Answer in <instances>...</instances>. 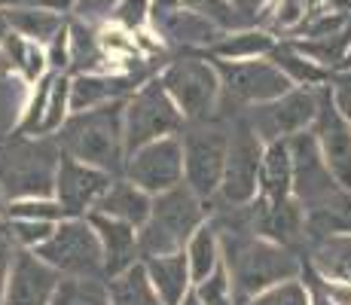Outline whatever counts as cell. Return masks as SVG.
Wrapping results in <instances>:
<instances>
[{
	"label": "cell",
	"mask_w": 351,
	"mask_h": 305,
	"mask_svg": "<svg viewBox=\"0 0 351 305\" xmlns=\"http://www.w3.org/2000/svg\"><path fill=\"white\" fill-rule=\"evenodd\" d=\"M220 250H223V269L232 281L235 305H247L263 290L281 281H293L302 272V254L263 239L247 229H223Z\"/></svg>",
	"instance_id": "1"
},
{
	"label": "cell",
	"mask_w": 351,
	"mask_h": 305,
	"mask_svg": "<svg viewBox=\"0 0 351 305\" xmlns=\"http://www.w3.org/2000/svg\"><path fill=\"white\" fill-rule=\"evenodd\" d=\"M125 101H110L95 110L73 113L64 128L56 134L64 156L86 162L92 168L123 178L125 171Z\"/></svg>",
	"instance_id": "2"
},
{
	"label": "cell",
	"mask_w": 351,
	"mask_h": 305,
	"mask_svg": "<svg viewBox=\"0 0 351 305\" xmlns=\"http://www.w3.org/2000/svg\"><path fill=\"white\" fill-rule=\"evenodd\" d=\"M64 153L56 138L12 132L0 141V189L6 202L56 195V178Z\"/></svg>",
	"instance_id": "3"
},
{
	"label": "cell",
	"mask_w": 351,
	"mask_h": 305,
	"mask_svg": "<svg viewBox=\"0 0 351 305\" xmlns=\"http://www.w3.org/2000/svg\"><path fill=\"white\" fill-rule=\"evenodd\" d=\"M211 217L205 199L193 193L190 186H174L162 195H153V211L147 223L138 229V244H141V263L153 260V256H168L180 254L193 232Z\"/></svg>",
	"instance_id": "4"
},
{
	"label": "cell",
	"mask_w": 351,
	"mask_h": 305,
	"mask_svg": "<svg viewBox=\"0 0 351 305\" xmlns=\"http://www.w3.org/2000/svg\"><path fill=\"white\" fill-rule=\"evenodd\" d=\"M180 144H184V183L211 205L226 168L229 119L214 117L205 122H186Z\"/></svg>",
	"instance_id": "5"
},
{
	"label": "cell",
	"mask_w": 351,
	"mask_h": 305,
	"mask_svg": "<svg viewBox=\"0 0 351 305\" xmlns=\"http://www.w3.org/2000/svg\"><path fill=\"white\" fill-rule=\"evenodd\" d=\"M159 83L165 86V92L171 95L186 122H205L217 117L223 83H220V73L211 58L178 56L159 73Z\"/></svg>",
	"instance_id": "6"
},
{
	"label": "cell",
	"mask_w": 351,
	"mask_h": 305,
	"mask_svg": "<svg viewBox=\"0 0 351 305\" xmlns=\"http://www.w3.org/2000/svg\"><path fill=\"white\" fill-rule=\"evenodd\" d=\"M263 153H266V144L251 128V122L245 119V113L229 119L226 168H223V180H220V189L211 205L239 208V205H251V202L260 199Z\"/></svg>",
	"instance_id": "7"
},
{
	"label": "cell",
	"mask_w": 351,
	"mask_h": 305,
	"mask_svg": "<svg viewBox=\"0 0 351 305\" xmlns=\"http://www.w3.org/2000/svg\"><path fill=\"white\" fill-rule=\"evenodd\" d=\"M40 260L49 269H56L62 278H104V250H101V239L92 226L89 217H67L56 226L52 239L40 244L37 250Z\"/></svg>",
	"instance_id": "8"
},
{
	"label": "cell",
	"mask_w": 351,
	"mask_h": 305,
	"mask_svg": "<svg viewBox=\"0 0 351 305\" xmlns=\"http://www.w3.org/2000/svg\"><path fill=\"white\" fill-rule=\"evenodd\" d=\"M125 153H134L141 147L162 138H178L186 128L184 113L159 83V77L147 80L134 95L125 98Z\"/></svg>",
	"instance_id": "9"
},
{
	"label": "cell",
	"mask_w": 351,
	"mask_h": 305,
	"mask_svg": "<svg viewBox=\"0 0 351 305\" xmlns=\"http://www.w3.org/2000/svg\"><path fill=\"white\" fill-rule=\"evenodd\" d=\"M214 67H217L220 83H223V98H220L217 117L229 113V107H232V113H245L247 107L266 104V101H275L281 95H287L290 89H296L269 58H254V61L214 58Z\"/></svg>",
	"instance_id": "10"
},
{
	"label": "cell",
	"mask_w": 351,
	"mask_h": 305,
	"mask_svg": "<svg viewBox=\"0 0 351 305\" xmlns=\"http://www.w3.org/2000/svg\"><path fill=\"white\" fill-rule=\"evenodd\" d=\"M324 89V86H321ZM321 89H290L287 95L266 104H256L245 110V119L263 138V144L275 141H290L302 132H312L315 117H318V92Z\"/></svg>",
	"instance_id": "11"
},
{
	"label": "cell",
	"mask_w": 351,
	"mask_h": 305,
	"mask_svg": "<svg viewBox=\"0 0 351 305\" xmlns=\"http://www.w3.org/2000/svg\"><path fill=\"white\" fill-rule=\"evenodd\" d=\"M123 178L138 183L144 193L162 195L174 186H184V144L178 138H162L141 150L128 153Z\"/></svg>",
	"instance_id": "12"
},
{
	"label": "cell",
	"mask_w": 351,
	"mask_h": 305,
	"mask_svg": "<svg viewBox=\"0 0 351 305\" xmlns=\"http://www.w3.org/2000/svg\"><path fill=\"white\" fill-rule=\"evenodd\" d=\"M287 144H290V159H293V199L300 202L306 211L339 193L342 189L339 180H336L333 171L327 168L312 132L296 134Z\"/></svg>",
	"instance_id": "13"
},
{
	"label": "cell",
	"mask_w": 351,
	"mask_h": 305,
	"mask_svg": "<svg viewBox=\"0 0 351 305\" xmlns=\"http://www.w3.org/2000/svg\"><path fill=\"white\" fill-rule=\"evenodd\" d=\"M312 134L318 141V150L327 168L339 180V186L351 189V122L339 113L330 86H324L318 92V117H315Z\"/></svg>",
	"instance_id": "14"
},
{
	"label": "cell",
	"mask_w": 351,
	"mask_h": 305,
	"mask_svg": "<svg viewBox=\"0 0 351 305\" xmlns=\"http://www.w3.org/2000/svg\"><path fill=\"white\" fill-rule=\"evenodd\" d=\"M150 71L144 64H132L128 71H101V73H77L71 77V110H95L110 101H125L147 83Z\"/></svg>",
	"instance_id": "15"
},
{
	"label": "cell",
	"mask_w": 351,
	"mask_h": 305,
	"mask_svg": "<svg viewBox=\"0 0 351 305\" xmlns=\"http://www.w3.org/2000/svg\"><path fill=\"white\" fill-rule=\"evenodd\" d=\"M113 180H117L113 174L64 156L56 178V199L67 211V217H89L95 214L98 202L104 199V193L110 189Z\"/></svg>",
	"instance_id": "16"
},
{
	"label": "cell",
	"mask_w": 351,
	"mask_h": 305,
	"mask_svg": "<svg viewBox=\"0 0 351 305\" xmlns=\"http://www.w3.org/2000/svg\"><path fill=\"white\" fill-rule=\"evenodd\" d=\"M254 232L263 239L290 247L296 254H306L308 250V217L306 208L296 199H285V202H254Z\"/></svg>",
	"instance_id": "17"
},
{
	"label": "cell",
	"mask_w": 351,
	"mask_h": 305,
	"mask_svg": "<svg viewBox=\"0 0 351 305\" xmlns=\"http://www.w3.org/2000/svg\"><path fill=\"white\" fill-rule=\"evenodd\" d=\"M62 275L49 269L31 250H16L10 281L3 290V305H49Z\"/></svg>",
	"instance_id": "18"
},
{
	"label": "cell",
	"mask_w": 351,
	"mask_h": 305,
	"mask_svg": "<svg viewBox=\"0 0 351 305\" xmlns=\"http://www.w3.org/2000/svg\"><path fill=\"white\" fill-rule=\"evenodd\" d=\"M153 28L162 37V43L178 46V49H211L229 34L220 25H214L211 19L199 16L193 10H184V6L153 16Z\"/></svg>",
	"instance_id": "19"
},
{
	"label": "cell",
	"mask_w": 351,
	"mask_h": 305,
	"mask_svg": "<svg viewBox=\"0 0 351 305\" xmlns=\"http://www.w3.org/2000/svg\"><path fill=\"white\" fill-rule=\"evenodd\" d=\"M92 226H95L101 250H104V278H110L128 272L132 266L141 263V244H138V229L128 226L123 220H113L104 214H89Z\"/></svg>",
	"instance_id": "20"
},
{
	"label": "cell",
	"mask_w": 351,
	"mask_h": 305,
	"mask_svg": "<svg viewBox=\"0 0 351 305\" xmlns=\"http://www.w3.org/2000/svg\"><path fill=\"white\" fill-rule=\"evenodd\" d=\"M150 211H153V195L144 193L138 183H132L128 178L113 180L110 189L104 193V199H101L98 208H95V214L123 220V223H128V226H134V229L144 226Z\"/></svg>",
	"instance_id": "21"
},
{
	"label": "cell",
	"mask_w": 351,
	"mask_h": 305,
	"mask_svg": "<svg viewBox=\"0 0 351 305\" xmlns=\"http://www.w3.org/2000/svg\"><path fill=\"white\" fill-rule=\"evenodd\" d=\"M147 278H150L153 290L159 293V300L165 305H180L184 296L193 290V275H190V263L186 254H168V256H153L144 260Z\"/></svg>",
	"instance_id": "22"
},
{
	"label": "cell",
	"mask_w": 351,
	"mask_h": 305,
	"mask_svg": "<svg viewBox=\"0 0 351 305\" xmlns=\"http://www.w3.org/2000/svg\"><path fill=\"white\" fill-rule=\"evenodd\" d=\"M285 199H293V159H290L287 141H275V144H266V153H263L260 202L275 205Z\"/></svg>",
	"instance_id": "23"
},
{
	"label": "cell",
	"mask_w": 351,
	"mask_h": 305,
	"mask_svg": "<svg viewBox=\"0 0 351 305\" xmlns=\"http://www.w3.org/2000/svg\"><path fill=\"white\" fill-rule=\"evenodd\" d=\"M67 40H71V77L77 73H101L110 71V56L101 46V31H95L92 22H83V19H73L67 22Z\"/></svg>",
	"instance_id": "24"
},
{
	"label": "cell",
	"mask_w": 351,
	"mask_h": 305,
	"mask_svg": "<svg viewBox=\"0 0 351 305\" xmlns=\"http://www.w3.org/2000/svg\"><path fill=\"white\" fill-rule=\"evenodd\" d=\"M3 16H6V22H10V31L22 34L25 40H34V43H40V46H49L52 40H56V34L67 28L62 12H52L37 3L12 6V10H3Z\"/></svg>",
	"instance_id": "25"
},
{
	"label": "cell",
	"mask_w": 351,
	"mask_h": 305,
	"mask_svg": "<svg viewBox=\"0 0 351 305\" xmlns=\"http://www.w3.org/2000/svg\"><path fill=\"white\" fill-rule=\"evenodd\" d=\"M0 64L19 71L25 83H34V86L49 73L46 49L40 43H34V40H25L22 34H16V31H10L3 37V43H0Z\"/></svg>",
	"instance_id": "26"
},
{
	"label": "cell",
	"mask_w": 351,
	"mask_h": 305,
	"mask_svg": "<svg viewBox=\"0 0 351 305\" xmlns=\"http://www.w3.org/2000/svg\"><path fill=\"white\" fill-rule=\"evenodd\" d=\"M308 244L330 235H351V189H339L327 202L308 208Z\"/></svg>",
	"instance_id": "27"
},
{
	"label": "cell",
	"mask_w": 351,
	"mask_h": 305,
	"mask_svg": "<svg viewBox=\"0 0 351 305\" xmlns=\"http://www.w3.org/2000/svg\"><path fill=\"white\" fill-rule=\"evenodd\" d=\"M306 263L327 281H351V235H330L308 244Z\"/></svg>",
	"instance_id": "28"
},
{
	"label": "cell",
	"mask_w": 351,
	"mask_h": 305,
	"mask_svg": "<svg viewBox=\"0 0 351 305\" xmlns=\"http://www.w3.org/2000/svg\"><path fill=\"white\" fill-rule=\"evenodd\" d=\"M275 49V37L266 28H241L229 31L217 46L208 49V58L217 61H254V58H269Z\"/></svg>",
	"instance_id": "29"
},
{
	"label": "cell",
	"mask_w": 351,
	"mask_h": 305,
	"mask_svg": "<svg viewBox=\"0 0 351 305\" xmlns=\"http://www.w3.org/2000/svg\"><path fill=\"white\" fill-rule=\"evenodd\" d=\"M275 67L300 89H321V86H330V77L333 73L324 71L321 64H315L312 58H306L293 43H275L272 56H269Z\"/></svg>",
	"instance_id": "30"
},
{
	"label": "cell",
	"mask_w": 351,
	"mask_h": 305,
	"mask_svg": "<svg viewBox=\"0 0 351 305\" xmlns=\"http://www.w3.org/2000/svg\"><path fill=\"white\" fill-rule=\"evenodd\" d=\"M186 254V263H190V275H193V284L205 281L223 266V250H220V235L217 229L211 226V220H205L199 229L193 232V239L186 241L184 247Z\"/></svg>",
	"instance_id": "31"
},
{
	"label": "cell",
	"mask_w": 351,
	"mask_h": 305,
	"mask_svg": "<svg viewBox=\"0 0 351 305\" xmlns=\"http://www.w3.org/2000/svg\"><path fill=\"white\" fill-rule=\"evenodd\" d=\"M107 296H110V305H165L159 300L156 290H153L144 263L132 266L123 275L110 278L107 281Z\"/></svg>",
	"instance_id": "32"
},
{
	"label": "cell",
	"mask_w": 351,
	"mask_h": 305,
	"mask_svg": "<svg viewBox=\"0 0 351 305\" xmlns=\"http://www.w3.org/2000/svg\"><path fill=\"white\" fill-rule=\"evenodd\" d=\"M49 305H110L107 281H98V278H62Z\"/></svg>",
	"instance_id": "33"
},
{
	"label": "cell",
	"mask_w": 351,
	"mask_h": 305,
	"mask_svg": "<svg viewBox=\"0 0 351 305\" xmlns=\"http://www.w3.org/2000/svg\"><path fill=\"white\" fill-rule=\"evenodd\" d=\"M71 117H73V110H71V77H67V73H56V83H52L49 101H46V113H43V119H40L37 138H56Z\"/></svg>",
	"instance_id": "34"
},
{
	"label": "cell",
	"mask_w": 351,
	"mask_h": 305,
	"mask_svg": "<svg viewBox=\"0 0 351 305\" xmlns=\"http://www.w3.org/2000/svg\"><path fill=\"white\" fill-rule=\"evenodd\" d=\"M6 220H40V223H62L67 220V211L58 205L56 195L46 199H16L6 202Z\"/></svg>",
	"instance_id": "35"
},
{
	"label": "cell",
	"mask_w": 351,
	"mask_h": 305,
	"mask_svg": "<svg viewBox=\"0 0 351 305\" xmlns=\"http://www.w3.org/2000/svg\"><path fill=\"white\" fill-rule=\"evenodd\" d=\"M312 6H315V0H275L272 12H263L260 22H266L272 31H290L293 34L302 25V19L308 16Z\"/></svg>",
	"instance_id": "36"
},
{
	"label": "cell",
	"mask_w": 351,
	"mask_h": 305,
	"mask_svg": "<svg viewBox=\"0 0 351 305\" xmlns=\"http://www.w3.org/2000/svg\"><path fill=\"white\" fill-rule=\"evenodd\" d=\"M180 6H184V10L199 12V16H205V19H211V22L220 25L223 31L251 28V25H245V19L229 6V0H180Z\"/></svg>",
	"instance_id": "37"
},
{
	"label": "cell",
	"mask_w": 351,
	"mask_h": 305,
	"mask_svg": "<svg viewBox=\"0 0 351 305\" xmlns=\"http://www.w3.org/2000/svg\"><path fill=\"white\" fill-rule=\"evenodd\" d=\"M153 19V0H117L110 10V22L123 31H141Z\"/></svg>",
	"instance_id": "38"
},
{
	"label": "cell",
	"mask_w": 351,
	"mask_h": 305,
	"mask_svg": "<svg viewBox=\"0 0 351 305\" xmlns=\"http://www.w3.org/2000/svg\"><path fill=\"white\" fill-rule=\"evenodd\" d=\"M58 223H40V220H10V232L19 250H37L40 244L52 239Z\"/></svg>",
	"instance_id": "39"
},
{
	"label": "cell",
	"mask_w": 351,
	"mask_h": 305,
	"mask_svg": "<svg viewBox=\"0 0 351 305\" xmlns=\"http://www.w3.org/2000/svg\"><path fill=\"white\" fill-rule=\"evenodd\" d=\"M247 305H308V290L300 278H293V281H281L275 287L263 290Z\"/></svg>",
	"instance_id": "40"
},
{
	"label": "cell",
	"mask_w": 351,
	"mask_h": 305,
	"mask_svg": "<svg viewBox=\"0 0 351 305\" xmlns=\"http://www.w3.org/2000/svg\"><path fill=\"white\" fill-rule=\"evenodd\" d=\"M195 296L202 300V305H235V296H232V281H229L226 269L220 266L217 272L205 281L193 284Z\"/></svg>",
	"instance_id": "41"
},
{
	"label": "cell",
	"mask_w": 351,
	"mask_h": 305,
	"mask_svg": "<svg viewBox=\"0 0 351 305\" xmlns=\"http://www.w3.org/2000/svg\"><path fill=\"white\" fill-rule=\"evenodd\" d=\"M16 241H12V232H10V220L0 217V305H3V290H6V281H10V269H12V260H16Z\"/></svg>",
	"instance_id": "42"
},
{
	"label": "cell",
	"mask_w": 351,
	"mask_h": 305,
	"mask_svg": "<svg viewBox=\"0 0 351 305\" xmlns=\"http://www.w3.org/2000/svg\"><path fill=\"white\" fill-rule=\"evenodd\" d=\"M330 92H333V101L339 107V113L351 122V71H333L330 77Z\"/></svg>",
	"instance_id": "43"
},
{
	"label": "cell",
	"mask_w": 351,
	"mask_h": 305,
	"mask_svg": "<svg viewBox=\"0 0 351 305\" xmlns=\"http://www.w3.org/2000/svg\"><path fill=\"white\" fill-rule=\"evenodd\" d=\"M117 6V0H77V19H83V22H104V19H110V10Z\"/></svg>",
	"instance_id": "44"
},
{
	"label": "cell",
	"mask_w": 351,
	"mask_h": 305,
	"mask_svg": "<svg viewBox=\"0 0 351 305\" xmlns=\"http://www.w3.org/2000/svg\"><path fill=\"white\" fill-rule=\"evenodd\" d=\"M269 3H272V0H229V6H232V10L245 19V25H251V28L260 22V16L266 12Z\"/></svg>",
	"instance_id": "45"
},
{
	"label": "cell",
	"mask_w": 351,
	"mask_h": 305,
	"mask_svg": "<svg viewBox=\"0 0 351 305\" xmlns=\"http://www.w3.org/2000/svg\"><path fill=\"white\" fill-rule=\"evenodd\" d=\"M327 293L333 305H351V281H327Z\"/></svg>",
	"instance_id": "46"
},
{
	"label": "cell",
	"mask_w": 351,
	"mask_h": 305,
	"mask_svg": "<svg viewBox=\"0 0 351 305\" xmlns=\"http://www.w3.org/2000/svg\"><path fill=\"white\" fill-rule=\"evenodd\" d=\"M37 6H46V10H52V12H71V10H77V0H34Z\"/></svg>",
	"instance_id": "47"
},
{
	"label": "cell",
	"mask_w": 351,
	"mask_h": 305,
	"mask_svg": "<svg viewBox=\"0 0 351 305\" xmlns=\"http://www.w3.org/2000/svg\"><path fill=\"white\" fill-rule=\"evenodd\" d=\"M180 0H153V16H162V12L178 10Z\"/></svg>",
	"instance_id": "48"
},
{
	"label": "cell",
	"mask_w": 351,
	"mask_h": 305,
	"mask_svg": "<svg viewBox=\"0 0 351 305\" xmlns=\"http://www.w3.org/2000/svg\"><path fill=\"white\" fill-rule=\"evenodd\" d=\"M315 3L327 6V10H336V12H348L351 10V0H315Z\"/></svg>",
	"instance_id": "49"
},
{
	"label": "cell",
	"mask_w": 351,
	"mask_h": 305,
	"mask_svg": "<svg viewBox=\"0 0 351 305\" xmlns=\"http://www.w3.org/2000/svg\"><path fill=\"white\" fill-rule=\"evenodd\" d=\"M10 34V22H6V16L0 12V43H3V37Z\"/></svg>",
	"instance_id": "50"
},
{
	"label": "cell",
	"mask_w": 351,
	"mask_h": 305,
	"mask_svg": "<svg viewBox=\"0 0 351 305\" xmlns=\"http://www.w3.org/2000/svg\"><path fill=\"white\" fill-rule=\"evenodd\" d=\"M180 305H202V300L195 296V290H190V293L184 296V302H180Z\"/></svg>",
	"instance_id": "51"
},
{
	"label": "cell",
	"mask_w": 351,
	"mask_h": 305,
	"mask_svg": "<svg viewBox=\"0 0 351 305\" xmlns=\"http://www.w3.org/2000/svg\"><path fill=\"white\" fill-rule=\"evenodd\" d=\"M25 0H0V10H12V6H22Z\"/></svg>",
	"instance_id": "52"
},
{
	"label": "cell",
	"mask_w": 351,
	"mask_h": 305,
	"mask_svg": "<svg viewBox=\"0 0 351 305\" xmlns=\"http://www.w3.org/2000/svg\"><path fill=\"white\" fill-rule=\"evenodd\" d=\"M6 214V195H3V189H0V217Z\"/></svg>",
	"instance_id": "53"
},
{
	"label": "cell",
	"mask_w": 351,
	"mask_h": 305,
	"mask_svg": "<svg viewBox=\"0 0 351 305\" xmlns=\"http://www.w3.org/2000/svg\"><path fill=\"white\" fill-rule=\"evenodd\" d=\"M342 71H351V49H348V56H346V61H342Z\"/></svg>",
	"instance_id": "54"
}]
</instances>
